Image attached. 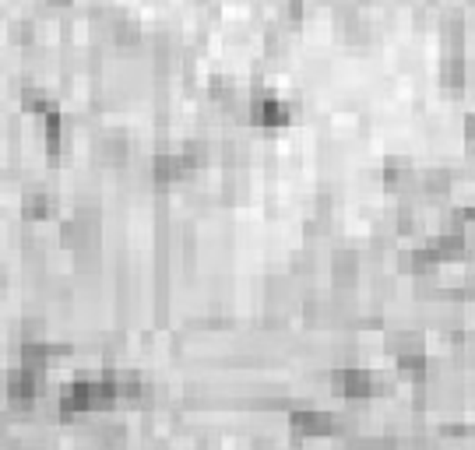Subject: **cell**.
Here are the masks:
<instances>
[{"label":"cell","mask_w":475,"mask_h":450,"mask_svg":"<svg viewBox=\"0 0 475 450\" xmlns=\"http://www.w3.org/2000/svg\"><path fill=\"white\" fill-rule=\"evenodd\" d=\"M331 391L342 401H374L377 398V380L363 366H335L331 373Z\"/></svg>","instance_id":"cell-1"},{"label":"cell","mask_w":475,"mask_h":450,"mask_svg":"<svg viewBox=\"0 0 475 450\" xmlns=\"http://www.w3.org/2000/svg\"><path fill=\"white\" fill-rule=\"evenodd\" d=\"M289 430L296 440H324V437L338 433V415H331L324 408H292Z\"/></svg>","instance_id":"cell-2"},{"label":"cell","mask_w":475,"mask_h":450,"mask_svg":"<svg viewBox=\"0 0 475 450\" xmlns=\"http://www.w3.org/2000/svg\"><path fill=\"white\" fill-rule=\"evenodd\" d=\"M247 113H250V123L261 130H282L292 123V106L282 99H272V95H254Z\"/></svg>","instance_id":"cell-3"},{"label":"cell","mask_w":475,"mask_h":450,"mask_svg":"<svg viewBox=\"0 0 475 450\" xmlns=\"http://www.w3.org/2000/svg\"><path fill=\"white\" fill-rule=\"evenodd\" d=\"M380 180H384V190L387 193H401L416 183V166L408 155H391L384 159V170H380Z\"/></svg>","instance_id":"cell-4"},{"label":"cell","mask_w":475,"mask_h":450,"mask_svg":"<svg viewBox=\"0 0 475 450\" xmlns=\"http://www.w3.org/2000/svg\"><path fill=\"white\" fill-rule=\"evenodd\" d=\"M148 177L159 183V186H173V183H180L184 177H190V166L184 162V155H170V152H162V155L152 159Z\"/></svg>","instance_id":"cell-5"},{"label":"cell","mask_w":475,"mask_h":450,"mask_svg":"<svg viewBox=\"0 0 475 450\" xmlns=\"http://www.w3.org/2000/svg\"><path fill=\"white\" fill-rule=\"evenodd\" d=\"M57 215V201L46 193V190H28L25 197H21V218L32 225H39V222H50Z\"/></svg>","instance_id":"cell-6"},{"label":"cell","mask_w":475,"mask_h":450,"mask_svg":"<svg viewBox=\"0 0 475 450\" xmlns=\"http://www.w3.org/2000/svg\"><path fill=\"white\" fill-rule=\"evenodd\" d=\"M331 281H335V288H356V281H360V254L338 250L331 257Z\"/></svg>","instance_id":"cell-7"},{"label":"cell","mask_w":475,"mask_h":450,"mask_svg":"<svg viewBox=\"0 0 475 450\" xmlns=\"http://www.w3.org/2000/svg\"><path fill=\"white\" fill-rule=\"evenodd\" d=\"M109 39H113L120 50H134V46H141V43H145V28H141V21H138V18L120 14V18H116V25H113V32H109Z\"/></svg>","instance_id":"cell-8"},{"label":"cell","mask_w":475,"mask_h":450,"mask_svg":"<svg viewBox=\"0 0 475 450\" xmlns=\"http://www.w3.org/2000/svg\"><path fill=\"white\" fill-rule=\"evenodd\" d=\"M398 376H408L412 383H430V352H408L394 359Z\"/></svg>","instance_id":"cell-9"},{"label":"cell","mask_w":475,"mask_h":450,"mask_svg":"<svg viewBox=\"0 0 475 450\" xmlns=\"http://www.w3.org/2000/svg\"><path fill=\"white\" fill-rule=\"evenodd\" d=\"M95 159H99L102 166H109V170H120V166L127 162V141L116 138V134L102 138V141L95 145Z\"/></svg>","instance_id":"cell-10"},{"label":"cell","mask_w":475,"mask_h":450,"mask_svg":"<svg viewBox=\"0 0 475 450\" xmlns=\"http://www.w3.org/2000/svg\"><path fill=\"white\" fill-rule=\"evenodd\" d=\"M116 387H120V401H145L148 398V380L134 369H120L116 373Z\"/></svg>","instance_id":"cell-11"},{"label":"cell","mask_w":475,"mask_h":450,"mask_svg":"<svg viewBox=\"0 0 475 450\" xmlns=\"http://www.w3.org/2000/svg\"><path fill=\"white\" fill-rule=\"evenodd\" d=\"M451 186H455V180H451L447 170H423V177H419V193L423 197H433V201L447 197Z\"/></svg>","instance_id":"cell-12"},{"label":"cell","mask_w":475,"mask_h":450,"mask_svg":"<svg viewBox=\"0 0 475 450\" xmlns=\"http://www.w3.org/2000/svg\"><path fill=\"white\" fill-rule=\"evenodd\" d=\"M384 349L398 359V356H408V352H426V342H423L419 331H394V335H387Z\"/></svg>","instance_id":"cell-13"},{"label":"cell","mask_w":475,"mask_h":450,"mask_svg":"<svg viewBox=\"0 0 475 450\" xmlns=\"http://www.w3.org/2000/svg\"><path fill=\"white\" fill-rule=\"evenodd\" d=\"M43 134H46V152L57 159V155L64 152V116H60L57 106L43 116Z\"/></svg>","instance_id":"cell-14"},{"label":"cell","mask_w":475,"mask_h":450,"mask_svg":"<svg viewBox=\"0 0 475 450\" xmlns=\"http://www.w3.org/2000/svg\"><path fill=\"white\" fill-rule=\"evenodd\" d=\"M465 57H440V85L447 91L465 89Z\"/></svg>","instance_id":"cell-15"},{"label":"cell","mask_w":475,"mask_h":450,"mask_svg":"<svg viewBox=\"0 0 475 450\" xmlns=\"http://www.w3.org/2000/svg\"><path fill=\"white\" fill-rule=\"evenodd\" d=\"M21 106H25V113H32V116H46L57 102H50L39 89H25L21 91Z\"/></svg>","instance_id":"cell-16"},{"label":"cell","mask_w":475,"mask_h":450,"mask_svg":"<svg viewBox=\"0 0 475 450\" xmlns=\"http://www.w3.org/2000/svg\"><path fill=\"white\" fill-rule=\"evenodd\" d=\"M46 342V324L39 317H28L21 324V345H43Z\"/></svg>","instance_id":"cell-17"},{"label":"cell","mask_w":475,"mask_h":450,"mask_svg":"<svg viewBox=\"0 0 475 450\" xmlns=\"http://www.w3.org/2000/svg\"><path fill=\"white\" fill-rule=\"evenodd\" d=\"M11 39H14V43H21V46H28V43L36 39V28H32L28 21H18V25H14V32H11Z\"/></svg>","instance_id":"cell-18"},{"label":"cell","mask_w":475,"mask_h":450,"mask_svg":"<svg viewBox=\"0 0 475 450\" xmlns=\"http://www.w3.org/2000/svg\"><path fill=\"white\" fill-rule=\"evenodd\" d=\"M285 14H289L292 21H299V18H303V0H289V4H285Z\"/></svg>","instance_id":"cell-19"},{"label":"cell","mask_w":475,"mask_h":450,"mask_svg":"<svg viewBox=\"0 0 475 450\" xmlns=\"http://www.w3.org/2000/svg\"><path fill=\"white\" fill-rule=\"evenodd\" d=\"M4 433H7V419L0 415V437H4Z\"/></svg>","instance_id":"cell-20"}]
</instances>
